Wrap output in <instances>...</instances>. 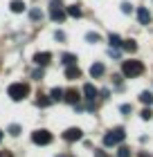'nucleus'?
Wrapping results in <instances>:
<instances>
[{"mask_svg":"<svg viewBox=\"0 0 153 157\" xmlns=\"http://www.w3.org/2000/svg\"><path fill=\"white\" fill-rule=\"evenodd\" d=\"M126 139V130H124L122 126H117V128H113V130H108L106 135H104V146H119L122 141Z\"/></svg>","mask_w":153,"mask_h":157,"instance_id":"1","label":"nucleus"},{"mask_svg":"<svg viewBox=\"0 0 153 157\" xmlns=\"http://www.w3.org/2000/svg\"><path fill=\"white\" fill-rule=\"evenodd\" d=\"M7 94H9L11 101H23V99L30 94V85L23 83V81H18V83H11L9 88H7Z\"/></svg>","mask_w":153,"mask_h":157,"instance_id":"2","label":"nucleus"},{"mask_svg":"<svg viewBox=\"0 0 153 157\" xmlns=\"http://www.w3.org/2000/svg\"><path fill=\"white\" fill-rule=\"evenodd\" d=\"M122 72L124 76H128V78H135V76H140L144 72V63L142 61H124V65H122Z\"/></svg>","mask_w":153,"mask_h":157,"instance_id":"3","label":"nucleus"},{"mask_svg":"<svg viewBox=\"0 0 153 157\" xmlns=\"http://www.w3.org/2000/svg\"><path fill=\"white\" fill-rule=\"evenodd\" d=\"M65 16H68V13L63 11L61 0H50V18H52L54 23H63Z\"/></svg>","mask_w":153,"mask_h":157,"instance_id":"4","label":"nucleus"},{"mask_svg":"<svg viewBox=\"0 0 153 157\" xmlns=\"http://www.w3.org/2000/svg\"><path fill=\"white\" fill-rule=\"evenodd\" d=\"M32 141L36 146H47V144H52V132L50 130H34L32 132Z\"/></svg>","mask_w":153,"mask_h":157,"instance_id":"5","label":"nucleus"},{"mask_svg":"<svg viewBox=\"0 0 153 157\" xmlns=\"http://www.w3.org/2000/svg\"><path fill=\"white\" fill-rule=\"evenodd\" d=\"M81 137H83V130H81V128H68V130L63 132V139H65V141H79Z\"/></svg>","mask_w":153,"mask_h":157,"instance_id":"6","label":"nucleus"},{"mask_svg":"<svg viewBox=\"0 0 153 157\" xmlns=\"http://www.w3.org/2000/svg\"><path fill=\"white\" fill-rule=\"evenodd\" d=\"M50 61H52V54H50V52H38V54H34V63H36L38 67H45Z\"/></svg>","mask_w":153,"mask_h":157,"instance_id":"7","label":"nucleus"},{"mask_svg":"<svg viewBox=\"0 0 153 157\" xmlns=\"http://www.w3.org/2000/svg\"><path fill=\"white\" fill-rule=\"evenodd\" d=\"M97 94H99V90L95 88L92 83H86V85H83V99H88V101L92 103L95 99H97Z\"/></svg>","mask_w":153,"mask_h":157,"instance_id":"8","label":"nucleus"},{"mask_svg":"<svg viewBox=\"0 0 153 157\" xmlns=\"http://www.w3.org/2000/svg\"><path fill=\"white\" fill-rule=\"evenodd\" d=\"M137 20H140V25H149V20H151V11L147 9V7H140V9H137Z\"/></svg>","mask_w":153,"mask_h":157,"instance_id":"9","label":"nucleus"},{"mask_svg":"<svg viewBox=\"0 0 153 157\" xmlns=\"http://www.w3.org/2000/svg\"><path fill=\"white\" fill-rule=\"evenodd\" d=\"M104 72H106L104 63H92V65H90V76H92V78H99V76H104Z\"/></svg>","mask_w":153,"mask_h":157,"instance_id":"10","label":"nucleus"},{"mask_svg":"<svg viewBox=\"0 0 153 157\" xmlns=\"http://www.w3.org/2000/svg\"><path fill=\"white\" fill-rule=\"evenodd\" d=\"M65 101H68V103H72V105H77L79 101H81V94H79V92L77 90H68V92H65Z\"/></svg>","mask_w":153,"mask_h":157,"instance_id":"11","label":"nucleus"},{"mask_svg":"<svg viewBox=\"0 0 153 157\" xmlns=\"http://www.w3.org/2000/svg\"><path fill=\"white\" fill-rule=\"evenodd\" d=\"M81 76V70H79L77 65H70V67H65V78L68 81H74V78Z\"/></svg>","mask_w":153,"mask_h":157,"instance_id":"12","label":"nucleus"},{"mask_svg":"<svg viewBox=\"0 0 153 157\" xmlns=\"http://www.w3.org/2000/svg\"><path fill=\"white\" fill-rule=\"evenodd\" d=\"M61 63H63L65 67L77 65V56H74V54H70V52H65V54H61Z\"/></svg>","mask_w":153,"mask_h":157,"instance_id":"13","label":"nucleus"},{"mask_svg":"<svg viewBox=\"0 0 153 157\" xmlns=\"http://www.w3.org/2000/svg\"><path fill=\"white\" fill-rule=\"evenodd\" d=\"M65 13H68V16H72V18H81V5H70L68 9H65Z\"/></svg>","mask_w":153,"mask_h":157,"instance_id":"14","label":"nucleus"},{"mask_svg":"<svg viewBox=\"0 0 153 157\" xmlns=\"http://www.w3.org/2000/svg\"><path fill=\"white\" fill-rule=\"evenodd\" d=\"M9 7H11V11H14V13H23V11L27 9V5L23 2V0H11V5H9Z\"/></svg>","mask_w":153,"mask_h":157,"instance_id":"15","label":"nucleus"},{"mask_svg":"<svg viewBox=\"0 0 153 157\" xmlns=\"http://www.w3.org/2000/svg\"><path fill=\"white\" fill-rule=\"evenodd\" d=\"M63 97H65V90H61V88H52V92H50L52 101H63Z\"/></svg>","mask_w":153,"mask_h":157,"instance_id":"16","label":"nucleus"},{"mask_svg":"<svg viewBox=\"0 0 153 157\" xmlns=\"http://www.w3.org/2000/svg\"><path fill=\"white\" fill-rule=\"evenodd\" d=\"M108 43H111V47H115V49H117V47H122V38L117 36V34H111V36H108Z\"/></svg>","mask_w":153,"mask_h":157,"instance_id":"17","label":"nucleus"},{"mask_svg":"<svg viewBox=\"0 0 153 157\" xmlns=\"http://www.w3.org/2000/svg\"><path fill=\"white\" fill-rule=\"evenodd\" d=\"M140 101H142L144 105H151V103H153V94H151V92H142V94H140Z\"/></svg>","mask_w":153,"mask_h":157,"instance_id":"18","label":"nucleus"},{"mask_svg":"<svg viewBox=\"0 0 153 157\" xmlns=\"http://www.w3.org/2000/svg\"><path fill=\"white\" fill-rule=\"evenodd\" d=\"M122 47L126 49V52H135V49H137V43H135V40H124Z\"/></svg>","mask_w":153,"mask_h":157,"instance_id":"19","label":"nucleus"},{"mask_svg":"<svg viewBox=\"0 0 153 157\" xmlns=\"http://www.w3.org/2000/svg\"><path fill=\"white\" fill-rule=\"evenodd\" d=\"M36 103H38V108H47V105L52 103V99H50V97H43V94H38V101H36Z\"/></svg>","mask_w":153,"mask_h":157,"instance_id":"20","label":"nucleus"},{"mask_svg":"<svg viewBox=\"0 0 153 157\" xmlns=\"http://www.w3.org/2000/svg\"><path fill=\"white\" fill-rule=\"evenodd\" d=\"M86 40H88V43H99L101 36H99L97 32H88V34H86Z\"/></svg>","mask_w":153,"mask_h":157,"instance_id":"21","label":"nucleus"},{"mask_svg":"<svg viewBox=\"0 0 153 157\" xmlns=\"http://www.w3.org/2000/svg\"><path fill=\"white\" fill-rule=\"evenodd\" d=\"M7 132L14 135V137H18V135H20V126H18V124H11L9 128H7Z\"/></svg>","mask_w":153,"mask_h":157,"instance_id":"22","label":"nucleus"},{"mask_svg":"<svg viewBox=\"0 0 153 157\" xmlns=\"http://www.w3.org/2000/svg\"><path fill=\"white\" fill-rule=\"evenodd\" d=\"M119 112H122V115H131V112H133V105H131V103H122Z\"/></svg>","mask_w":153,"mask_h":157,"instance_id":"23","label":"nucleus"},{"mask_svg":"<svg viewBox=\"0 0 153 157\" xmlns=\"http://www.w3.org/2000/svg\"><path fill=\"white\" fill-rule=\"evenodd\" d=\"M117 157H131V148L119 146V148H117Z\"/></svg>","mask_w":153,"mask_h":157,"instance_id":"24","label":"nucleus"},{"mask_svg":"<svg viewBox=\"0 0 153 157\" xmlns=\"http://www.w3.org/2000/svg\"><path fill=\"white\" fill-rule=\"evenodd\" d=\"M140 117H142V119H144V121H149V119H151V117H153V110H151V108H144V110H142V112H140Z\"/></svg>","mask_w":153,"mask_h":157,"instance_id":"25","label":"nucleus"},{"mask_svg":"<svg viewBox=\"0 0 153 157\" xmlns=\"http://www.w3.org/2000/svg\"><path fill=\"white\" fill-rule=\"evenodd\" d=\"M30 18H32V20H41V18H43V11H41V9H32V11H30Z\"/></svg>","mask_w":153,"mask_h":157,"instance_id":"26","label":"nucleus"},{"mask_svg":"<svg viewBox=\"0 0 153 157\" xmlns=\"http://www.w3.org/2000/svg\"><path fill=\"white\" fill-rule=\"evenodd\" d=\"M131 11H133L131 2H122V13H131Z\"/></svg>","mask_w":153,"mask_h":157,"instance_id":"27","label":"nucleus"},{"mask_svg":"<svg viewBox=\"0 0 153 157\" xmlns=\"http://www.w3.org/2000/svg\"><path fill=\"white\" fill-rule=\"evenodd\" d=\"M113 83L119 88V85H122V76H119V74H113Z\"/></svg>","mask_w":153,"mask_h":157,"instance_id":"28","label":"nucleus"},{"mask_svg":"<svg viewBox=\"0 0 153 157\" xmlns=\"http://www.w3.org/2000/svg\"><path fill=\"white\" fill-rule=\"evenodd\" d=\"M34 78H36V81H41V78H43V70H36V72H34Z\"/></svg>","mask_w":153,"mask_h":157,"instance_id":"29","label":"nucleus"},{"mask_svg":"<svg viewBox=\"0 0 153 157\" xmlns=\"http://www.w3.org/2000/svg\"><path fill=\"white\" fill-rule=\"evenodd\" d=\"M54 38H56V40H65V34H63V32H56Z\"/></svg>","mask_w":153,"mask_h":157,"instance_id":"30","label":"nucleus"},{"mask_svg":"<svg viewBox=\"0 0 153 157\" xmlns=\"http://www.w3.org/2000/svg\"><path fill=\"white\" fill-rule=\"evenodd\" d=\"M0 157H14V155H11L9 151H0Z\"/></svg>","mask_w":153,"mask_h":157,"instance_id":"31","label":"nucleus"},{"mask_svg":"<svg viewBox=\"0 0 153 157\" xmlns=\"http://www.w3.org/2000/svg\"><path fill=\"white\" fill-rule=\"evenodd\" d=\"M95 157H108V155H106L104 151H97V153H95Z\"/></svg>","mask_w":153,"mask_h":157,"instance_id":"32","label":"nucleus"},{"mask_svg":"<svg viewBox=\"0 0 153 157\" xmlns=\"http://www.w3.org/2000/svg\"><path fill=\"white\" fill-rule=\"evenodd\" d=\"M0 141H2V130H0Z\"/></svg>","mask_w":153,"mask_h":157,"instance_id":"33","label":"nucleus"}]
</instances>
